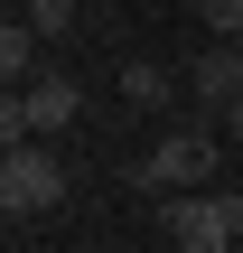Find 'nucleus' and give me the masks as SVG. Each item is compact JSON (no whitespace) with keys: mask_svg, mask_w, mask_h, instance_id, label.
<instances>
[{"mask_svg":"<svg viewBox=\"0 0 243 253\" xmlns=\"http://www.w3.org/2000/svg\"><path fill=\"white\" fill-rule=\"evenodd\" d=\"M131 178H140L150 197H197V188H215V178H225V141H215V122H197V113L169 122L159 150H150Z\"/></svg>","mask_w":243,"mask_h":253,"instance_id":"1","label":"nucleus"},{"mask_svg":"<svg viewBox=\"0 0 243 253\" xmlns=\"http://www.w3.org/2000/svg\"><path fill=\"white\" fill-rule=\"evenodd\" d=\"M75 113H84V84H75V75H37L28 94L0 103V150H19V141H56V131H75Z\"/></svg>","mask_w":243,"mask_h":253,"instance_id":"2","label":"nucleus"},{"mask_svg":"<svg viewBox=\"0 0 243 253\" xmlns=\"http://www.w3.org/2000/svg\"><path fill=\"white\" fill-rule=\"evenodd\" d=\"M66 160L47 150V141H19V150H0V207L9 216H56L66 207Z\"/></svg>","mask_w":243,"mask_h":253,"instance_id":"3","label":"nucleus"},{"mask_svg":"<svg viewBox=\"0 0 243 253\" xmlns=\"http://www.w3.org/2000/svg\"><path fill=\"white\" fill-rule=\"evenodd\" d=\"M178 84H187L197 122H225V113L243 103V47H225V38H206V47L187 56V75H178Z\"/></svg>","mask_w":243,"mask_h":253,"instance_id":"4","label":"nucleus"},{"mask_svg":"<svg viewBox=\"0 0 243 253\" xmlns=\"http://www.w3.org/2000/svg\"><path fill=\"white\" fill-rule=\"evenodd\" d=\"M37 47H47V38L9 9V28H0V75H9V94H28V84H37Z\"/></svg>","mask_w":243,"mask_h":253,"instance_id":"5","label":"nucleus"},{"mask_svg":"<svg viewBox=\"0 0 243 253\" xmlns=\"http://www.w3.org/2000/svg\"><path fill=\"white\" fill-rule=\"evenodd\" d=\"M169 94H178V84H169V66H150V56H131V66H122V103H131V113H169Z\"/></svg>","mask_w":243,"mask_h":253,"instance_id":"6","label":"nucleus"},{"mask_svg":"<svg viewBox=\"0 0 243 253\" xmlns=\"http://www.w3.org/2000/svg\"><path fill=\"white\" fill-rule=\"evenodd\" d=\"M19 19H28L37 38H75V19H84V0H28Z\"/></svg>","mask_w":243,"mask_h":253,"instance_id":"7","label":"nucleus"},{"mask_svg":"<svg viewBox=\"0 0 243 253\" xmlns=\"http://www.w3.org/2000/svg\"><path fill=\"white\" fill-rule=\"evenodd\" d=\"M206 216H215L225 235H243V188H225V178H215V188H206Z\"/></svg>","mask_w":243,"mask_h":253,"instance_id":"8","label":"nucleus"},{"mask_svg":"<svg viewBox=\"0 0 243 253\" xmlns=\"http://www.w3.org/2000/svg\"><path fill=\"white\" fill-rule=\"evenodd\" d=\"M178 253H234V235H225V225H187V235H178Z\"/></svg>","mask_w":243,"mask_h":253,"instance_id":"9","label":"nucleus"},{"mask_svg":"<svg viewBox=\"0 0 243 253\" xmlns=\"http://www.w3.org/2000/svg\"><path fill=\"white\" fill-rule=\"evenodd\" d=\"M215 131H225V141H243V103H234V113H225V122H215Z\"/></svg>","mask_w":243,"mask_h":253,"instance_id":"10","label":"nucleus"}]
</instances>
